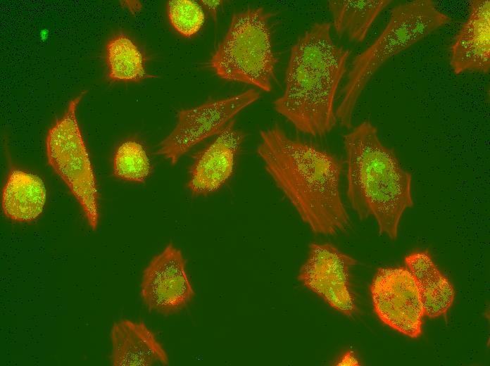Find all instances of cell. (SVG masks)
I'll use <instances>...</instances> for the list:
<instances>
[{
	"instance_id": "cell-1",
	"label": "cell",
	"mask_w": 490,
	"mask_h": 366,
	"mask_svg": "<svg viewBox=\"0 0 490 366\" xmlns=\"http://www.w3.org/2000/svg\"><path fill=\"white\" fill-rule=\"evenodd\" d=\"M256 151L275 185L313 233L333 236L350 227L340 189L343 165L335 155L289 137L278 125L260 130Z\"/></svg>"
},
{
	"instance_id": "cell-2",
	"label": "cell",
	"mask_w": 490,
	"mask_h": 366,
	"mask_svg": "<svg viewBox=\"0 0 490 366\" xmlns=\"http://www.w3.org/2000/svg\"><path fill=\"white\" fill-rule=\"evenodd\" d=\"M331 24L318 22L291 48L283 94L273 101L276 112L303 134L323 137L336 125L334 101L347 71L351 51L337 44Z\"/></svg>"
},
{
	"instance_id": "cell-3",
	"label": "cell",
	"mask_w": 490,
	"mask_h": 366,
	"mask_svg": "<svg viewBox=\"0 0 490 366\" xmlns=\"http://www.w3.org/2000/svg\"><path fill=\"white\" fill-rule=\"evenodd\" d=\"M343 140L351 208L361 220L374 217L379 234L396 239L403 213L413 206L411 174L368 120L354 127Z\"/></svg>"
},
{
	"instance_id": "cell-4",
	"label": "cell",
	"mask_w": 490,
	"mask_h": 366,
	"mask_svg": "<svg viewBox=\"0 0 490 366\" xmlns=\"http://www.w3.org/2000/svg\"><path fill=\"white\" fill-rule=\"evenodd\" d=\"M451 18L431 0L399 4L391 10L389 20L379 36L353 60L335 110L337 121L352 126L357 103L379 68L390 58L448 24Z\"/></svg>"
},
{
	"instance_id": "cell-5",
	"label": "cell",
	"mask_w": 490,
	"mask_h": 366,
	"mask_svg": "<svg viewBox=\"0 0 490 366\" xmlns=\"http://www.w3.org/2000/svg\"><path fill=\"white\" fill-rule=\"evenodd\" d=\"M262 7L234 13L209 65L225 80L245 83L269 92L278 58L272 47L270 18Z\"/></svg>"
},
{
	"instance_id": "cell-6",
	"label": "cell",
	"mask_w": 490,
	"mask_h": 366,
	"mask_svg": "<svg viewBox=\"0 0 490 366\" xmlns=\"http://www.w3.org/2000/svg\"><path fill=\"white\" fill-rule=\"evenodd\" d=\"M84 94L82 92L70 101L65 112L49 129L46 153L49 165L67 185L89 225L95 230L99 220V193L76 115L77 105Z\"/></svg>"
},
{
	"instance_id": "cell-7",
	"label": "cell",
	"mask_w": 490,
	"mask_h": 366,
	"mask_svg": "<svg viewBox=\"0 0 490 366\" xmlns=\"http://www.w3.org/2000/svg\"><path fill=\"white\" fill-rule=\"evenodd\" d=\"M260 97L255 89L199 106L182 109L177 122L158 144L156 154L175 165L180 158L204 139L218 134L239 113Z\"/></svg>"
},
{
	"instance_id": "cell-8",
	"label": "cell",
	"mask_w": 490,
	"mask_h": 366,
	"mask_svg": "<svg viewBox=\"0 0 490 366\" xmlns=\"http://www.w3.org/2000/svg\"><path fill=\"white\" fill-rule=\"evenodd\" d=\"M358 263L330 243L313 242L298 279L341 314L352 317L358 309L351 287V270Z\"/></svg>"
},
{
	"instance_id": "cell-9",
	"label": "cell",
	"mask_w": 490,
	"mask_h": 366,
	"mask_svg": "<svg viewBox=\"0 0 490 366\" xmlns=\"http://www.w3.org/2000/svg\"><path fill=\"white\" fill-rule=\"evenodd\" d=\"M370 291L374 311L384 324L411 338L421 335L424 312L419 287L406 267L377 268Z\"/></svg>"
},
{
	"instance_id": "cell-10",
	"label": "cell",
	"mask_w": 490,
	"mask_h": 366,
	"mask_svg": "<svg viewBox=\"0 0 490 366\" xmlns=\"http://www.w3.org/2000/svg\"><path fill=\"white\" fill-rule=\"evenodd\" d=\"M194 296L182 252L168 244L143 271L140 296L144 304L149 312L167 317L184 310Z\"/></svg>"
},
{
	"instance_id": "cell-11",
	"label": "cell",
	"mask_w": 490,
	"mask_h": 366,
	"mask_svg": "<svg viewBox=\"0 0 490 366\" xmlns=\"http://www.w3.org/2000/svg\"><path fill=\"white\" fill-rule=\"evenodd\" d=\"M246 134L231 120L215 138L197 152L189 170L187 187L194 196H207L220 189L232 176Z\"/></svg>"
},
{
	"instance_id": "cell-12",
	"label": "cell",
	"mask_w": 490,
	"mask_h": 366,
	"mask_svg": "<svg viewBox=\"0 0 490 366\" xmlns=\"http://www.w3.org/2000/svg\"><path fill=\"white\" fill-rule=\"evenodd\" d=\"M450 65L456 74L490 70V1L472 0L467 19L450 48Z\"/></svg>"
},
{
	"instance_id": "cell-13",
	"label": "cell",
	"mask_w": 490,
	"mask_h": 366,
	"mask_svg": "<svg viewBox=\"0 0 490 366\" xmlns=\"http://www.w3.org/2000/svg\"><path fill=\"white\" fill-rule=\"evenodd\" d=\"M110 338V360L113 366L169 364L166 351L143 322L120 320L112 325Z\"/></svg>"
},
{
	"instance_id": "cell-14",
	"label": "cell",
	"mask_w": 490,
	"mask_h": 366,
	"mask_svg": "<svg viewBox=\"0 0 490 366\" xmlns=\"http://www.w3.org/2000/svg\"><path fill=\"white\" fill-rule=\"evenodd\" d=\"M46 196V188L39 177L11 168L2 191L3 213L12 221L32 222L42 214Z\"/></svg>"
},
{
	"instance_id": "cell-15",
	"label": "cell",
	"mask_w": 490,
	"mask_h": 366,
	"mask_svg": "<svg viewBox=\"0 0 490 366\" xmlns=\"http://www.w3.org/2000/svg\"><path fill=\"white\" fill-rule=\"evenodd\" d=\"M391 0H329L336 33L351 42H363L379 13Z\"/></svg>"
},
{
	"instance_id": "cell-16",
	"label": "cell",
	"mask_w": 490,
	"mask_h": 366,
	"mask_svg": "<svg viewBox=\"0 0 490 366\" xmlns=\"http://www.w3.org/2000/svg\"><path fill=\"white\" fill-rule=\"evenodd\" d=\"M108 77L113 82H139L149 77L145 58L137 44L127 35L119 33L105 45Z\"/></svg>"
},
{
	"instance_id": "cell-17",
	"label": "cell",
	"mask_w": 490,
	"mask_h": 366,
	"mask_svg": "<svg viewBox=\"0 0 490 366\" xmlns=\"http://www.w3.org/2000/svg\"><path fill=\"white\" fill-rule=\"evenodd\" d=\"M152 172L150 158L143 144L135 139L122 142L113 159V174L120 179L144 183Z\"/></svg>"
},
{
	"instance_id": "cell-18",
	"label": "cell",
	"mask_w": 490,
	"mask_h": 366,
	"mask_svg": "<svg viewBox=\"0 0 490 366\" xmlns=\"http://www.w3.org/2000/svg\"><path fill=\"white\" fill-rule=\"evenodd\" d=\"M424 315L438 317L446 313L455 298V290L440 270L417 283Z\"/></svg>"
},
{
	"instance_id": "cell-19",
	"label": "cell",
	"mask_w": 490,
	"mask_h": 366,
	"mask_svg": "<svg viewBox=\"0 0 490 366\" xmlns=\"http://www.w3.org/2000/svg\"><path fill=\"white\" fill-rule=\"evenodd\" d=\"M167 15L172 28L182 37L190 38L202 27L205 15L201 6L189 0H170Z\"/></svg>"
},
{
	"instance_id": "cell-20",
	"label": "cell",
	"mask_w": 490,
	"mask_h": 366,
	"mask_svg": "<svg viewBox=\"0 0 490 366\" xmlns=\"http://www.w3.org/2000/svg\"><path fill=\"white\" fill-rule=\"evenodd\" d=\"M404 261L407 270L417 283L439 270L427 251L412 252L405 257Z\"/></svg>"
},
{
	"instance_id": "cell-21",
	"label": "cell",
	"mask_w": 490,
	"mask_h": 366,
	"mask_svg": "<svg viewBox=\"0 0 490 366\" xmlns=\"http://www.w3.org/2000/svg\"><path fill=\"white\" fill-rule=\"evenodd\" d=\"M333 365L338 366H359L361 365V362L354 351L348 350L344 352Z\"/></svg>"
},
{
	"instance_id": "cell-22",
	"label": "cell",
	"mask_w": 490,
	"mask_h": 366,
	"mask_svg": "<svg viewBox=\"0 0 490 366\" xmlns=\"http://www.w3.org/2000/svg\"><path fill=\"white\" fill-rule=\"evenodd\" d=\"M202 2L213 13H215L217 8L222 4L221 1H202Z\"/></svg>"
}]
</instances>
